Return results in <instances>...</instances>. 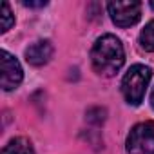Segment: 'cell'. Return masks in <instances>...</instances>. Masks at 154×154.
Wrapping results in <instances>:
<instances>
[{
	"label": "cell",
	"mask_w": 154,
	"mask_h": 154,
	"mask_svg": "<svg viewBox=\"0 0 154 154\" xmlns=\"http://www.w3.org/2000/svg\"><path fill=\"white\" fill-rule=\"evenodd\" d=\"M91 63L93 69L102 76H114L125 63V49L118 36L114 35H102L96 38L91 49Z\"/></svg>",
	"instance_id": "obj_1"
},
{
	"label": "cell",
	"mask_w": 154,
	"mask_h": 154,
	"mask_svg": "<svg viewBox=\"0 0 154 154\" xmlns=\"http://www.w3.org/2000/svg\"><path fill=\"white\" fill-rule=\"evenodd\" d=\"M152 78V69L143 63L132 65L122 80V94L129 105H140L143 102L147 85Z\"/></svg>",
	"instance_id": "obj_2"
},
{
	"label": "cell",
	"mask_w": 154,
	"mask_h": 154,
	"mask_svg": "<svg viewBox=\"0 0 154 154\" xmlns=\"http://www.w3.org/2000/svg\"><path fill=\"white\" fill-rule=\"evenodd\" d=\"M127 154H154V122L134 125L125 141Z\"/></svg>",
	"instance_id": "obj_3"
},
{
	"label": "cell",
	"mask_w": 154,
	"mask_h": 154,
	"mask_svg": "<svg viewBox=\"0 0 154 154\" xmlns=\"http://www.w3.org/2000/svg\"><path fill=\"white\" fill-rule=\"evenodd\" d=\"M107 11L111 20L118 27H131L141 18V4L140 2H109Z\"/></svg>",
	"instance_id": "obj_4"
},
{
	"label": "cell",
	"mask_w": 154,
	"mask_h": 154,
	"mask_svg": "<svg viewBox=\"0 0 154 154\" xmlns=\"http://www.w3.org/2000/svg\"><path fill=\"white\" fill-rule=\"evenodd\" d=\"M0 63H2V89L6 93L15 91L24 80V71H22L20 62L9 51H2Z\"/></svg>",
	"instance_id": "obj_5"
},
{
	"label": "cell",
	"mask_w": 154,
	"mask_h": 154,
	"mask_svg": "<svg viewBox=\"0 0 154 154\" xmlns=\"http://www.w3.org/2000/svg\"><path fill=\"white\" fill-rule=\"evenodd\" d=\"M53 53H54V47L51 40H36L26 49V60L35 67H42L53 58Z\"/></svg>",
	"instance_id": "obj_6"
},
{
	"label": "cell",
	"mask_w": 154,
	"mask_h": 154,
	"mask_svg": "<svg viewBox=\"0 0 154 154\" xmlns=\"http://www.w3.org/2000/svg\"><path fill=\"white\" fill-rule=\"evenodd\" d=\"M2 154H35V149H33V143L27 138L18 136V138H13L2 149Z\"/></svg>",
	"instance_id": "obj_7"
},
{
	"label": "cell",
	"mask_w": 154,
	"mask_h": 154,
	"mask_svg": "<svg viewBox=\"0 0 154 154\" xmlns=\"http://www.w3.org/2000/svg\"><path fill=\"white\" fill-rule=\"evenodd\" d=\"M140 45L147 53H154V20L147 22L140 33Z\"/></svg>",
	"instance_id": "obj_8"
},
{
	"label": "cell",
	"mask_w": 154,
	"mask_h": 154,
	"mask_svg": "<svg viewBox=\"0 0 154 154\" xmlns=\"http://www.w3.org/2000/svg\"><path fill=\"white\" fill-rule=\"evenodd\" d=\"M15 26V15L8 2H2V13H0V33H8Z\"/></svg>",
	"instance_id": "obj_9"
},
{
	"label": "cell",
	"mask_w": 154,
	"mask_h": 154,
	"mask_svg": "<svg viewBox=\"0 0 154 154\" xmlns=\"http://www.w3.org/2000/svg\"><path fill=\"white\" fill-rule=\"evenodd\" d=\"M22 4H24L26 8H45V6H47L45 0H44V2H31V0H24Z\"/></svg>",
	"instance_id": "obj_10"
},
{
	"label": "cell",
	"mask_w": 154,
	"mask_h": 154,
	"mask_svg": "<svg viewBox=\"0 0 154 154\" xmlns=\"http://www.w3.org/2000/svg\"><path fill=\"white\" fill-rule=\"evenodd\" d=\"M149 102H150V107L154 109V87H152V91H150V98H149Z\"/></svg>",
	"instance_id": "obj_11"
}]
</instances>
